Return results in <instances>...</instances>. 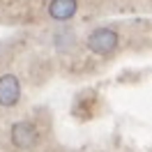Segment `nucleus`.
Wrapping results in <instances>:
<instances>
[{"label":"nucleus","instance_id":"2","mask_svg":"<svg viewBox=\"0 0 152 152\" xmlns=\"http://www.w3.org/2000/svg\"><path fill=\"white\" fill-rule=\"evenodd\" d=\"M12 143L21 148V150H30L35 143H37V129L35 124L23 120V122H16L12 127Z\"/></svg>","mask_w":152,"mask_h":152},{"label":"nucleus","instance_id":"3","mask_svg":"<svg viewBox=\"0 0 152 152\" xmlns=\"http://www.w3.org/2000/svg\"><path fill=\"white\" fill-rule=\"evenodd\" d=\"M21 97V83L16 76L5 74L0 76V104L2 106H14Z\"/></svg>","mask_w":152,"mask_h":152},{"label":"nucleus","instance_id":"1","mask_svg":"<svg viewBox=\"0 0 152 152\" xmlns=\"http://www.w3.org/2000/svg\"><path fill=\"white\" fill-rule=\"evenodd\" d=\"M115 46H118V35L111 28H97L88 37V48L97 56H108L115 51Z\"/></svg>","mask_w":152,"mask_h":152},{"label":"nucleus","instance_id":"4","mask_svg":"<svg viewBox=\"0 0 152 152\" xmlns=\"http://www.w3.org/2000/svg\"><path fill=\"white\" fill-rule=\"evenodd\" d=\"M76 7H78L76 0H51L48 14H51V19H56V21H69L76 14Z\"/></svg>","mask_w":152,"mask_h":152}]
</instances>
